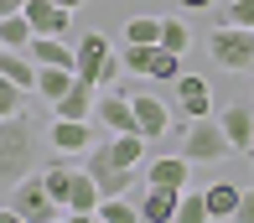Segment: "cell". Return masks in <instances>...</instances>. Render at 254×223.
I'll use <instances>...</instances> for the list:
<instances>
[{
  "mask_svg": "<svg viewBox=\"0 0 254 223\" xmlns=\"http://www.w3.org/2000/svg\"><path fill=\"white\" fill-rule=\"evenodd\" d=\"M171 135H182V156H187L192 166H213V161H223L228 150H234V140L223 135L218 120H177Z\"/></svg>",
  "mask_w": 254,
  "mask_h": 223,
  "instance_id": "6da1fadb",
  "label": "cell"
},
{
  "mask_svg": "<svg viewBox=\"0 0 254 223\" xmlns=\"http://www.w3.org/2000/svg\"><path fill=\"white\" fill-rule=\"evenodd\" d=\"M120 68H125V57H114V47H109L104 31H83V37H78V83L109 88L114 78H120Z\"/></svg>",
  "mask_w": 254,
  "mask_h": 223,
  "instance_id": "7a4b0ae2",
  "label": "cell"
},
{
  "mask_svg": "<svg viewBox=\"0 0 254 223\" xmlns=\"http://www.w3.org/2000/svg\"><path fill=\"white\" fill-rule=\"evenodd\" d=\"M26 166H31V125H26V114L0 120V182L21 187V171Z\"/></svg>",
  "mask_w": 254,
  "mask_h": 223,
  "instance_id": "3957f363",
  "label": "cell"
},
{
  "mask_svg": "<svg viewBox=\"0 0 254 223\" xmlns=\"http://www.w3.org/2000/svg\"><path fill=\"white\" fill-rule=\"evenodd\" d=\"M207 57H213L223 73H254V31H244V26H213Z\"/></svg>",
  "mask_w": 254,
  "mask_h": 223,
  "instance_id": "277c9868",
  "label": "cell"
},
{
  "mask_svg": "<svg viewBox=\"0 0 254 223\" xmlns=\"http://www.w3.org/2000/svg\"><path fill=\"white\" fill-rule=\"evenodd\" d=\"M10 208H16L26 223H57V218H67V208L57 203V197L42 187V177L37 182H21V187H10Z\"/></svg>",
  "mask_w": 254,
  "mask_h": 223,
  "instance_id": "5b68a950",
  "label": "cell"
},
{
  "mask_svg": "<svg viewBox=\"0 0 254 223\" xmlns=\"http://www.w3.org/2000/svg\"><path fill=\"white\" fill-rule=\"evenodd\" d=\"M94 125H99V130H109V135H140V120H135L130 93H99Z\"/></svg>",
  "mask_w": 254,
  "mask_h": 223,
  "instance_id": "8992f818",
  "label": "cell"
},
{
  "mask_svg": "<svg viewBox=\"0 0 254 223\" xmlns=\"http://www.w3.org/2000/svg\"><path fill=\"white\" fill-rule=\"evenodd\" d=\"M52 150L57 156H88V150L99 146V135H94V120H52Z\"/></svg>",
  "mask_w": 254,
  "mask_h": 223,
  "instance_id": "52a82bcc",
  "label": "cell"
},
{
  "mask_svg": "<svg viewBox=\"0 0 254 223\" xmlns=\"http://www.w3.org/2000/svg\"><path fill=\"white\" fill-rule=\"evenodd\" d=\"M26 21L37 26V37H67L73 31V10L57 0H26Z\"/></svg>",
  "mask_w": 254,
  "mask_h": 223,
  "instance_id": "ba28073f",
  "label": "cell"
},
{
  "mask_svg": "<svg viewBox=\"0 0 254 223\" xmlns=\"http://www.w3.org/2000/svg\"><path fill=\"white\" fill-rule=\"evenodd\" d=\"M130 104H135V120H140V135L145 140H161V135H171V109L156 99V93H130Z\"/></svg>",
  "mask_w": 254,
  "mask_h": 223,
  "instance_id": "9c48e42d",
  "label": "cell"
},
{
  "mask_svg": "<svg viewBox=\"0 0 254 223\" xmlns=\"http://www.w3.org/2000/svg\"><path fill=\"white\" fill-rule=\"evenodd\" d=\"M218 125H223V135L234 140L239 156H254V104H228V109L218 114Z\"/></svg>",
  "mask_w": 254,
  "mask_h": 223,
  "instance_id": "30bf717a",
  "label": "cell"
},
{
  "mask_svg": "<svg viewBox=\"0 0 254 223\" xmlns=\"http://www.w3.org/2000/svg\"><path fill=\"white\" fill-rule=\"evenodd\" d=\"M177 99H182V120H213V88H207V78L187 73L177 83Z\"/></svg>",
  "mask_w": 254,
  "mask_h": 223,
  "instance_id": "8fae6325",
  "label": "cell"
},
{
  "mask_svg": "<svg viewBox=\"0 0 254 223\" xmlns=\"http://www.w3.org/2000/svg\"><path fill=\"white\" fill-rule=\"evenodd\" d=\"M94 114H99V88H88V83H73L52 104V120H94Z\"/></svg>",
  "mask_w": 254,
  "mask_h": 223,
  "instance_id": "7c38bea8",
  "label": "cell"
},
{
  "mask_svg": "<svg viewBox=\"0 0 254 223\" xmlns=\"http://www.w3.org/2000/svg\"><path fill=\"white\" fill-rule=\"evenodd\" d=\"M187 166H192L187 156H156L151 166H140V171H145V187H171V192H187Z\"/></svg>",
  "mask_w": 254,
  "mask_h": 223,
  "instance_id": "4fadbf2b",
  "label": "cell"
},
{
  "mask_svg": "<svg viewBox=\"0 0 254 223\" xmlns=\"http://www.w3.org/2000/svg\"><path fill=\"white\" fill-rule=\"evenodd\" d=\"M31 57H37V68H73L78 73V47H67V37H37Z\"/></svg>",
  "mask_w": 254,
  "mask_h": 223,
  "instance_id": "5bb4252c",
  "label": "cell"
},
{
  "mask_svg": "<svg viewBox=\"0 0 254 223\" xmlns=\"http://www.w3.org/2000/svg\"><path fill=\"white\" fill-rule=\"evenodd\" d=\"M140 213H145V223H177V213H182V192H171V187H145Z\"/></svg>",
  "mask_w": 254,
  "mask_h": 223,
  "instance_id": "9a60e30c",
  "label": "cell"
},
{
  "mask_svg": "<svg viewBox=\"0 0 254 223\" xmlns=\"http://www.w3.org/2000/svg\"><path fill=\"white\" fill-rule=\"evenodd\" d=\"M0 78H5V83H21L26 93H37L42 68H37V57H26V52H0Z\"/></svg>",
  "mask_w": 254,
  "mask_h": 223,
  "instance_id": "2e32d148",
  "label": "cell"
},
{
  "mask_svg": "<svg viewBox=\"0 0 254 223\" xmlns=\"http://www.w3.org/2000/svg\"><path fill=\"white\" fill-rule=\"evenodd\" d=\"M202 192H207V208H213V223H234L239 203H244V187H234V182H213V187H202Z\"/></svg>",
  "mask_w": 254,
  "mask_h": 223,
  "instance_id": "e0dca14e",
  "label": "cell"
},
{
  "mask_svg": "<svg viewBox=\"0 0 254 223\" xmlns=\"http://www.w3.org/2000/svg\"><path fill=\"white\" fill-rule=\"evenodd\" d=\"M31 42H37V26L26 21V10L21 16H0V47L5 52H31Z\"/></svg>",
  "mask_w": 254,
  "mask_h": 223,
  "instance_id": "ac0fdd59",
  "label": "cell"
},
{
  "mask_svg": "<svg viewBox=\"0 0 254 223\" xmlns=\"http://www.w3.org/2000/svg\"><path fill=\"white\" fill-rule=\"evenodd\" d=\"M99 208H104V192H99L94 171H83V166H78V182H73V197H67V213H99Z\"/></svg>",
  "mask_w": 254,
  "mask_h": 223,
  "instance_id": "d6986e66",
  "label": "cell"
},
{
  "mask_svg": "<svg viewBox=\"0 0 254 223\" xmlns=\"http://www.w3.org/2000/svg\"><path fill=\"white\" fill-rule=\"evenodd\" d=\"M73 182H78V166H67L63 156H57L52 166H42V187H47L63 208H67V197H73Z\"/></svg>",
  "mask_w": 254,
  "mask_h": 223,
  "instance_id": "ffe728a7",
  "label": "cell"
},
{
  "mask_svg": "<svg viewBox=\"0 0 254 223\" xmlns=\"http://www.w3.org/2000/svg\"><path fill=\"white\" fill-rule=\"evenodd\" d=\"M73 83H78V73H73V68H42V78H37V93H42L47 104H57V99H63V93L73 88Z\"/></svg>",
  "mask_w": 254,
  "mask_h": 223,
  "instance_id": "44dd1931",
  "label": "cell"
},
{
  "mask_svg": "<svg viewBox=\"0 0 254 223\" xmlns=\"http://www.w3.org/2000/svg\"><path fill=\"white\" fill-rule=\"evenodd\" d=\"M135 177H140L135 166H104V171H94V182H99L104 197H125V192L135 187Z\"/></svg>",
  "mask_w": 254,
  "mask_h": 223,
  "instance_id": "7402d4cb",
  "label": "cell"
},
{
  "mask_svg": "<svg viewBox=\"0 0 254 223\" xmlns=\"http://www.w3.org/2000/svg\"><path fill=\"white\" fill-rule=\"evenodd\" d=\"M125 47H161V21L156 16H130L125 21Z\"/></svg>",
  "mask_w": 254,
  "mask_h": 223,
  "instance_id": "603a6c76",
  "label": "cell"
},
{
  "mask_svg": "<svg viewBox=\"0 0 254 223\" xmlns=\"http://www.w3.org/2000/svg\"><path fill=\"white\" fill-rule=\"evenodd\" d=\"M182 78H187V73H182V52H166V47H156V63H151V83H171V88H177Z\"/></svg>",
  "mask_w": 254,
  "mask_h": 223,
  "instance_id": "cb8c5ba5",
  "label": "cell"
},
{
  "mask_svg": "<svg viewBox=\"0 0 254 223\" xmlns=\"http://www.w3.org/2000/svg\"><path fill=\"white\" fill-rule=\"evenodd\" d=\"M114 166H145V135H114Z\"/></svg>",
  "mask_w": 254,
  "mask_h": 223,
  "instance_id": "d4e9b609",
  "label": "cell"
},
{
  "mask_svg": "<svg viewBox=\"0 0 254 223\" xmlns=\"http://www.w3.org/2000/svg\"><path fill=\"white\" fill-rule=\"evenodd\" d=\"M161 47H166V52H187L192 47V31H187L182 16H161Z\"/></svg>",
  "mask_w": 254,
  "mask_h": 223,
  "instance_id": "484cf974",
  "label": "cell"
},
{
  "mask_svg": "<svg viewBox=\"0 0 254 223\" xmlns=\"http://www.w3.org/2000/svg\"><path fill=\"white\" fill-rule=\"evenodd\" d=\"M213 16H218V26H244V31H254V0H228V5H218Z\"/></svg>",
  "mask_w": 254,
  "mask_h": 223,
  "instance_id": "4316f807",
  "label": "cell"
},
{
  "mask_svg": "<svg viewBox=\"0 0 254 223\" xmlns=\"http://www.w3.org/2000/svg\"><path fill=\"white\" fill-rule=\"evenodd\" d=\"M177 223H213L207 192H182V213H177Z\"/></svg>",
  "mask_w": 254,
  "mask_h": 223,
  "instance_id": "83f0119b",
  "label": "cell"
},
{
  "mask_svg": "<svg viewBox=\"0 0 254 223\" xmlns=\"http://www.w3.org/2000/svg\"><path fill=\"white\" fill-rule=\"evenodd\" d=\"M99 218H104V223H145V213H140V208H130L125 197H104Z\"/></svg>",
  "mask_w": 254,
  "mask_h": 223,
  "instance_id": "f1b7e54d",
  "label": "cell"
},
{
  "mask_svg": "<svg viewBox=\"0 0 254 223\" xmlns=\"http://www.w3.org/2000/svg\"><path fill=\"white\" fill-rule=\"evenodd\" d=\"M151 63H156V47H125V73L151 78Z\"/></svg>",
  "mask_w": 254,
  "mask_h": 223,
  "instance_id": "f546056e",
  "label": "cell"
},
{
  "mask_svg": "<svg viewBox=\"0 0 254 223\" xmlns=\"http://www.w3.org/2000/svg\"><path fill=\"white\" fill-rule=\"evenodd\" d=\"M21 99H26V88L0 78V120H16V114H26V109H21Z\"/></svg>",
  "mask_w": 254,
  "mask_h": 223,
  "instance_id": "4dcf8cb0",
  "label": "cell"
},
{
  "mask_svg": "<svg viewBox=\"0 0 254 223\" xmlns=\"http://www.w3.org/2000/svg\"><path fill=\"white\" fill-rule=\"evenodd\" d=\"M234 223H254V187H244V203H239Z\"/></svg>",
  "mask_w": 254,
  "mask_h": 223,
  "instance_id": "1f68e13d",
  "label": "cell"
},
{
  "mask_svg": "<svg viewBox=\"0 0 254 223\" xmlns=\"http://www.w3.org/2000/svg\"><path fill=\"white\" fill-rule=\"evenodd\" d=\"M182 10H218V0H177Z\"/></svg>",
  "mask_w": 254,
  "mask_h": 223,
  "instance_id": "d6a6232c",
  "label": "cell"
},
{
  "mask_svg": "<svg viewBox=\"0 0 254 223\" xmlns=\"http://www.w3.org/2000/svg\"><path fill=\"white\" fill-rule=\"evenodd\" d=\"M26 10V0H0V16H21Z\"/></svg>",
  "mask_w": 254,
  "mask_h": 223,
  "instance_id": "836d02e7",
  "label": "cell"
},
{
  "mask_svg": "<svg viewBox=\"0 0 254 223\" xmlns=\"http://www.w3.org/2000/svg\"><path fill=\"white\" fill-rule=\"evenodd\" d=\"M0 223H26V218H21V213H16V208H10V203H5V213H0Z\"/></svg>",
  "mask_w": 254,
  "mask_h": 223,
  "instance_id": "e575fe53",
  "label": "cell"
},
{
  "mask_svg": "<svg viewBox=\"0 0 254 223\" xmlns=\"http://www.w3.org/2000/svg\"><path fill=\"white\" fill-rule=\"evenodd\" d=\"M57 5H67V10H78V5H83V0H57Z\"/></svg>",
  "mask_w": 254,
  "mask_h": 223,
  "instance_id": "d590c367",
  "label": "cell"
},
{
  "mask_svg": "<svg viewBox=\"0 0 254 223\" xmlns=\"http://www.w3.org/2000/svg\"><path fill=\"white\" fill-rule=\"evenodd\" d=\"M99 223H104V218H99Z\"/></svg>",
  "mask_w": 254,
  "mask_h": 223,
  "instance_id": "8d00e7d4",
  "label": "cell"
}]
</instances>
